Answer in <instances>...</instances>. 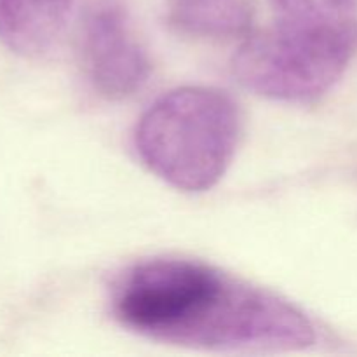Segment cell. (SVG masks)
<instances>
[{
	"mask_svg": "<svg viewBox=\"0 0 357 357\" xmlns=\"http://www.w3.org/2000/svg\"><path fill=\"white\" fill-rule=\"evenodd\" d=\"M112 312L139 337L216 352H289L316 342L282 296L197 260L152 258L115 281Z\"/></svg>",
	"mask_w": 357,
	"mask_h": 357,
	"instance_id": "cell-1",
	"label": "cell"
},
{
	"mask_svg": "<svg viewBox=\"0 0 357 357\" xmlns=\"http://www.w3.org/2000/svg\"><path fill=\"white\" fill-rule=\"evenodd\" d=\"M239 132V110L229 94L187 86L150 105L136 126L135 143L139 159L157 178L199 194L227 173Z\"/></svg>",
	"mask_w": 357,
	"mask_h": 357,
	"instance_id": "cell-2",
	"label": "cell"
},
{
	"mask_svg": "<svg viewBox=\"0 0 357 357\" xmlns=\"http://www.w3.org/2000/svg\"><path fill=\"white\" fill-rule=\"evenodd\" d=\"M357 37L303 30L274 21L244 37L232 68L241 86L275 101L316 100L344 75Z\"/></svg>",
	"mask_w": 357,
	"mask_h": 357,
	"instance_id": "cell-3",
	"label": "cell"
},
{
	"mask_svg": "<svg viewBox=\"0 0 357 357\" xmlns=\"http://www.w3.org/2000/svg\"><path fill=\"white\" fill-rule=\"evenodd\" d=\"M80 56L91 86L108 100L132 96L149 80V54L114 7H100L84 21Z\"/></svg>",
	"mask_w": 357,
	"mask_h": 357,
	"instance_id": "cell-4",
	"label": "cell"
},
{
	"mask_svg": "<svg viewBox=\"0 0 357 357\" xmlns=\"http://www.w3.org/2000/svg\"><path fill=\"white\" fill-rule=\"evenodd\" d=\"M73 0H0V42L16 54L38 58L68 26Z\"/></svg>",
	"mask_w": 357,
	"mask_h": 357,
	"instance_id": "cell-5",
	"label": "cell"
},
{
	"mask_svg": "<svg viewBox=\"0 0 357 357\" xmlns=\"http://www.w3.org/2000/svg\"><path fill=\"white\" fill-rule=\"evenodd\" d=\"M167 20L181 35L229 40L250 35L251 6L248 0H176Z\"/></svg>",
	"mask_w": 357,
	"mask_h": 357,
	"instance_id": "cell-6",
	"label": "cell"
},
{
	"mask_svg": "<svg viewBox=\"0 0 357 357\" xmlns=\"http://www.w3.org/2000/svg\"><path fill=\"white\" fill-rule=\"evenodd\" d=\"M271 6L281 24L357 37V0H271Z\"/></svg>",
	"mask_w": 357,
	"mask_h": 357,
	"instance_id": "cell-7",
	"label": "cell"
}]
</instances>
